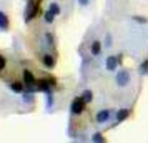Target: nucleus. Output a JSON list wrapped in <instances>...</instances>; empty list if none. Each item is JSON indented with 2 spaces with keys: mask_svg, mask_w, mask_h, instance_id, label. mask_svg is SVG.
<instances>
[{
  "mask_svg": "<svg viewBox=\"0 0 148 143\" xmlns=\"http://www.w3.org/2000/svg\"><path fill=\"white\" fill-rule=\"evenodd\" d=\"M130 72L128 70H118V73L115 77V80H116V85L118 87H127L128 83H130Z\"/></svg>",
  "mask_w": 148,
  "mask_h": 143,
  "instance_id": "obj_1",
  "label": "nucleus"
},
{
  "mask_svg": "<svg viewBox=\"0 0 148 143\" xmlns=\"http://www.w3.org/2000/svg\"><path fill=\"white\" fill-rule=\"evenodd\" d=\"M38 12H40V3L30 2V3H28V8H27V14H25V22L34 20L35 17L38 15Z\"/></svg>",
  "mask_w": 148,
  "mask_h": 143,
  "instance_id": "obj_2",
  "label": "nucleus"
},
{
  "mask_svg": "<svg viewBox=\"0 0 148 143\" xmlns=\"http://www.w3.org/2000/svg\"><path fill=\"white\" fill-rule=\"evenodd\" d=\"M85 110V102H83V98L78 96V98H75L72 105H70V112H72V115H80L82 112Z\"/></svg>",
  "mask_w": 148,
  "mask_h": 143,
  "instance_id": "obj_3",
  "label": "nucleus"
},
{
  "mask_svg": "<svg viewBox=\"0 0 148 143\" xmlns=\"http://www.w3.org/2000/svg\"><path fill=\"white\" fill-rule=\"evenodd\" d=\"M118 62H120V55H110L105 60V68L108 72H115L118 68Z\"/></svg>",
  "mask_w": 148,
  "mask_h": 143,
  "instance_id": "obj_4",
  "label": "nucleus"
},
{
  "mask_svg": "<svg viewBox=\"0 0 148 143\" xmlns=\"http://www.w3.org/2000/svg\"><path fill=\"white\" fill-rule=\"evenodd\" d=\"M110 116H112V112H110V110H100V112L97 113V122L100 123V125H105V123L110 120Z\"/></svg>",
  "mask_w": 148,
  "mask_h": 143,
  "instance_id": "obj_5",
  "label": "nucleus"
},
{
  "mask_svg": "<svg viewBox=\"0 0 148 143\" xmlns=\"http://www.w3.org/2000/svg\"><path fill=\"white\" fill-rule=\"evenodd\" d=\"M23 83L27 85V87H34L35 83H37V80H35V77H34V73L30 72V70H23Z\"/></svg>",
  "mask_w": 148,
  "mask_h": 143,
  "instance_id": "obj_6",
  "label": "nucleus"
},
{
  "mask_svg": "<svg viewBox=\"0 0 148 143\" xmlns=\"http://www.w3.org/2000/svg\"><path fill=\"white\" fill-rule=\"evenodd\" d=\"M130 112H132L130 108H121V110H118V113H116V123H120V122H123V120H127L128 116H130Z\"/></svg>",
  "mask_w": 148,
  "mask_h": 143,
  "instance_id": "obj_7",
  "label": "nucleus"
},
{
  "mask_svg": "<svg viewBox=\"0 0 148 143\" xmlns=\"http://www.w3.org/2000/svg\"><path fill=\"white\" fill-rule=\"evenodd\" d=\"M8 88L15 92V93H22L23 92V83L22 82H10L8 83Z\"/></svg>",
  "mask_w": 148,
  "mask_h": 143,
  "instance_id": "obj_8",
  "label": "nucleus"
},
{
  "mask_svg": "<svg viewBox=\"0 0 148 143\" xmlns=\"http://www.w3.org/2000/svg\"><path fill=\"white\" fill-rule=\"evenodd\" d=\"M8 25H10L8 17L3 12H0V30H8Z\"/></svg>",
  "mask_w": 148,
  "mask_h": 143,
  "instance_id": "obj_9",
  "label": "nucleus"
},
{
  "mask_svg": "<svg viewBox=\"0 0 148 143\" xmlns=\"http://www.w3.org/2000/svg\"><path fill=\"white\" fill-rule=\"evenodd\" d=\"M50 87H52L50 80H40V82L37 83V90H42V92H48Z\"/></svg>",
  "mask_w": 148,
  "mask_h": 143,
  "instance_id": "obj_10",
  "label": "nucleus"
},
{
  "mask_svg": "<svg viewBox=\"0 0 148 143\" xmlns=\"http://www.w3.org/2000/svg\"><path fill=\"white\" fill-rule=\"evenodd\" d=\"M43 65L47 68H52L55 65V58L52 57L50 53H47V55H43Z\"/></svg>",
  "mask_w": 148,
  "mask_h": 143,
  "instance_id": "obj_11",
  "label": "nucleus"
},
{
  "mask_svg": "<svg viewBox=\"0 0 148 143\" xmlns=\"http://www.w3.org/2000/svg\"><path fill=\"white\" fill-rule=\"evenodd\" d=\"M90 50H92V53H93V55H100V52H101V42L95 40L93 43H92Z\"/></svg>",
  "mask_w": 148,
  "mask_h": 143,
  "instance_id": "obj_12",
  "label": "nucleus"
},
{
  "mask_svg": "<svg viewBox=\"0 0 148 143\" xmlns=\"http://www.w3.org/2000/svg\"><path fill=\"white\" fill-rule=\"evenodd\" d=\"M82 98H83V102L85 103H90L92 100H93V93H92L90 90H85V92L82 93Z\"/></svg>",
  "mask_w": 148,
  "mask_h": 143,
  "instance_id": "obj_13",
  "label": "nucleus"
},
{
  "mask_svg": "<svg viewBox=\"0 0 148 143\" xmlns=\"http://www.w3.org/2000/svg\"><path fill=\"white\" fill-rule=\"evenodd\" d=\"M48 10L52 12L53 15H60V7H58V3H50V7H48Z\"/></svg>",
  "mask_w": 148,
  "mask_h": 143,
  "instance_id": "obj_14",
  "label": "nucleus"
},
{
  "mask_svg": "<svg viewBox=\"0 0 148 143\" xmlns=\"http://www.w3.org/2000/svg\"><path fill=\"white\" fill-rule=\"evenodd\" d=\"M92 142H95V143H105V136L101 135V133H95V135L92 136Z\"/></svg>",
  "mask_w": 148,
  "mask_h": 143,
  "instance_id": "obj_15",
  "label": "nucleus"
},
{
  "mask_svg": "<svg viewBox=\"0 0 148 143\" xmlns=\"http://www.w3.org/2000/svg\"><path fill=\"white\" fill-rule=\"evenodd\" d=\"M140 73L141 75H148V58L140 65Z\"/></svg>",
  "mask_w": 148,
  "mask_h": 143,
  "instance_id": "obj_16",
  "label": "nucleus"
},
{
  "mask_svg": "<svg viewBox=\"0 0 148 143\" xmlns=\"http://www.w3.org/2000/svg\"><path fill=\"white\" fill-rule=\"evenodd\" d=\"M55 17H57V15H53L50 10H48L47 14H45V22H47V23H52V22L55 20Z\"/></svg>",
  "mask_w": 148,
  "mask_h": 143,
  "instance_id": "obj_17",
  "label": "nucleus"
},
{
  "mask_svg": "<svg viewBox=\"0 0 148 143\" xmlns=\"http://www.w3.org/2000/svg\"><path fill=\"white\" fill-rule=\"evenodd\" d=\"M136 22H140V23H147V18H143V17H140V15H136V17H133Z\"/></svg>",
  "mask_w": 148,
  "mask_h": 143,
  "instance_id": "obj_18",
  "label": "nucleus"
},
{
  "mask_svg": "<svg viewBox=\"0 0 148 143\" xmlns=\"http://www.w3.org/2000/svg\"><path fill=\"white\" fill-rule=\"evenodd\" d=\"M105 47H112V35L107 34V43H105Z\"/></svg>",
  "mask_w": 148,
  "mask_h": 143,
  "instance_id": "obj_19",
  "label": "nucleus"
},
{
  "mask_svg": "<svg viewBox=\"0 0 148 143\" xmlns=\"http://www.w3.org/2000/svg\"><path fill=\"white\" fill-rule=\"evenodd\" d=\"M78 3H80L82 7H87L88 3H90V0H78Z\"/></svg>",
  "mask_w": 148,
  "mask_h": 143,
  "instance_id": "obj_20",
  "label": "nucleus"
},
{
  "mask_svg": "<svg viewBox=\"0 0 148 143\" xmlns=\"http://www.w3.org/2000/svg\"><path fill=\"white\" fill-rule=\"evenodd\" d=\"M47 40H48V45H53V37L50 34H47Z\"/></svg>",
  "mask_w": 148,
  "mask_h": 143,
  "instance_id": "obj_21",
  "label": "nucleus"
},
{
  "mask_svg": "<svg viewBox=\"0 0 148 143\" xmlns=\"http://www.w3.org/2000/svg\"><path fill=\"white\" fill-rule=\"evenodd\" d=\"M3 67H5V58H3V57L0 55V70H2Z\"/></svg>",
  "mask_w": 148,
  "mask_h": 143,
  "instance_id": "obj_22",
  "label": "nucleus"
}]
</instances>
